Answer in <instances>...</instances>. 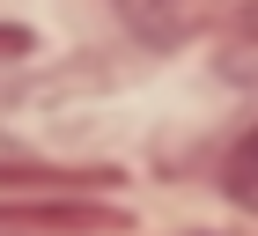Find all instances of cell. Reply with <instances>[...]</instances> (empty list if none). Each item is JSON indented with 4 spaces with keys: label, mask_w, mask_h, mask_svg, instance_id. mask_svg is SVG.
Instances as JSON below:
<instances>
[{
    "label": "cell",
    "mask_w": 258,
    "mask_h": 236,
    "mask_svg": "<svg viewBox=\"0 0 258 236\" xmlns=\"http://www.w3.org/2000/svg\"><path fill=\"white\" fill-rule=\"evenodd\" d=\"M8 229H125V214L111 207H81V199H15V207H0Z\"/></svg>",
    "instance_id": "1"
},
{
    "label": "cell",
    "mask_w": 258,
    "mask_h": 236,
    "mask_svg": "<svg viewBox=\"0 0 258 236\" xmlns=\"http://www.w3.org/2000/svg\"><path fill=\"white\" fill-rule=\"evenodd\" d=\"M118 8L133 15V30H148V37H162V30L177 37L184 30V0H118Z\"/></svg>",
    "instance_id": "2"
},
{
    "label": "cell",
    "mask_w": 258,
    "mask_h": 236,
    "mask_svg": "<svg viewBox=\"0 0 258 236\" xmlns=\"http://www.w3.org/2000/svg\"><path fill=\"white\" fill-rule=\"evenodd\" d=\"M22 44H30L22 30H0V59H8V52H22Z\"/></svg>",
    "instance_id": "3"
}]
</instances>
